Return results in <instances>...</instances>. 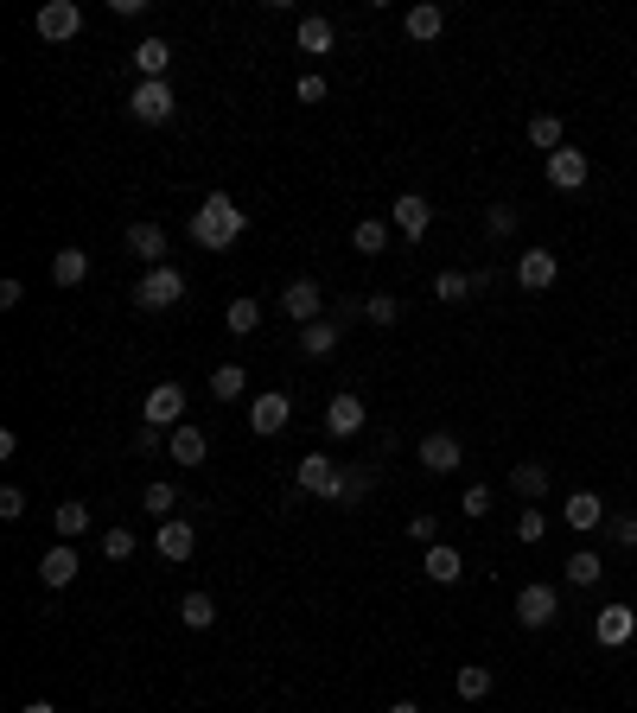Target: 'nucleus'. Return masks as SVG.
<instances>
[{
  "label": "nucleus",
  "instance_id": "f257e3e1",
  "mask_svg": "<svg viewBox=\"0 0 637 713\" xmlns=\"http://www.w3.org/2000/svg\"><path fill=\"white\" fill-rule=\"evenodd\" d=\"M243 230H249V217H243V204L230 198V191H211V198L192 211V242L198 249H230V242H243Z\"/></svg>",
  "mask_w": 637,
  "mask_h": 713
},
{
  "label": "nucleus",
  "instance_id": "f03ea898",
  "mask_svg": "<svg viewBox=\"0 0 637 713\" xmlns=\"http://www.w3.org/2000/svg\"><path fill=\"white\" fill-rule=\"evenodd\" d=\"M185 300V281H179V268H147L141 281H134V306H147V312H166V306H179Z\"/></svg>",
  "mask_w": 637,
  "mask_h": 713
},
{
  "label": "nucleus",
  "instance_id": "7ed1b4c3",
  "mask_svg": "<svg viewBox=\"0 0 637 713\" xmlns=\"http://www.w3.org/2000/svg\"><path fill=\"white\" fill-rule=\"evenodd\" d=\"M561 618V593L555 586H523V593H516V624H523V631H548V624Z\"/></svg>",
  "mask_w": 637,
  "mask_h": 713
},
{
  "label": "nucleus",
  "instance_id": "20e7f679",
  "mask_svg": "<svg viewBox=\"0 0 637 713\" xmlns=\"http://www.w3.org/2000/svg\"><path fill=\"white\" fill-rule=\"evenodd\" d=\"M172 109H179L172 83H134V96H128V115H134V121L160 128V121H172Z\"/></svg>",
  "mask_w": 637,
  "mask_h": 713
},
{
  "label": "nucleus",
  "instance_id": "39448f33",
  "mask_svg": "<svg viewBox=\"0 0 637 713\" xmlns=\"http://www.w3.org/2000/svg\"><path fill=\"white\" fill-rule=\"evenodd\" d=\"M281 312L300 325V332H306V325H319V319H325V293H319V281H306V274H300V281H287Z\"/></svg>",
  "mask_w": 637,
  "mask_h": 713
},
{
  "label": "nucleus",
  "instance_id": "423d86ee",
  "mask_svg": "<svg viewBox=\"0 0 637 713\" xmlns=\"http://www.w3.org/2000/svg\"><path fill=\"white\" fill-rule=\"evenodd\" d=\"M179 414H185V389L179 382H160V389H147V402H141V427H179Z\"/></svg>",
  "mask_w": 637,
  "mask_h": 713
},
{
  "label": "nucleus",
  "instance_id": "0eeeda50",
  "mask_svg": "<svg viewBox=\"0 0 637 713\" xmlns=\"http://www.w3.org/2000/svg\"><path fill=\"white\" fill-rule=\"evenodd\" d=\"M77 26H83V7H77V0H45V7H39V39L64 45V39H77Z\"/></svg>",
  "mask_w": 637,
  "mask_h": 713
},
{
  "label": "nucleus",
  "instance_id": "6e6552de",
  "mask_svg": "<svg viewBox=\"0 0 637 713\" xmlns=\"http://www.w3.org/2000/svg\"><path fill=\"white\" fill-rule=\"evenodd\" d=\"M332 484H338V465L325 459V452H306V459L294 465V491L300 497H332Z\"/></svg>",
  "mask_w": 637,
  "mask_h": 713
},
{
  "label": "nucleus",
  "instance_id": "1a4fd4ad",
  "mask_svg": "<svg viewBox=\"0 0 637 713\" xmlns=\"http://www.w3.org/2000/svg\"><path fill=\"white\" fill-rule=\"evenodd\" d=\"M593 637H599V650H625L637 637V612L631 605H606V612L593 618Z\"/></svg>",
  "mask_w": 637,
  "mask_h": 713
},
{
  "label": "nucleus",
  "instance_id": "9d476101",
  "mask_svg": "<svg viewBox=\"0 0 637 713\" xmlns=\"http://www.w3.org/2000/svg\"><path fill=\"white\" fill-rule=\"evenodd\" d=\"M427 223H434V204H427L421 191H402V198H395V236H402V242H421Z\"/></svg>",
  "mask_w": 637,
  "mask_h": 713
},
{
  "label": "nucleus",
  "instance_id": "9b49d317",
  "mask_svg": "<svg viewBox=\"0 0 637 713\" xmlns=\"http://www.w3.org/2000/svg\"><path fill=\"white\" fill-rule=\"evenodd\" d=\"M587 172H593V160L580 147L548 153V185H555V191H580V185H587Z\"/></svg>",
  "mask_w": 637,
  "mask_h": 713
},
{
  "label": "nucleus",
  "instance_id": "f8f14e48",
  "mask_svg": "<svg viewBox=\"0 0 637 713\" xmlns=\"http://www.w3.org/2000/svg\"><path fill=\"white\" fill-rule=\"evenodd\" d=\"M555 274H561V262L548 249H523V255H516V281H523L529 293H548V287H555Z\"/></svg>",
  "mask_w": 637,
  "mask_h": 713
},
{
  "label": "nucleus",
  "instance_id": "ddd939ff",
  "mask_svg": "<svg viewBox=\"0 0 637 713\" xmlns=\"http://www.w3.org/2000/svg\"><path fill=\"white\" fill-rule=\"evenodd\" d=\"M287 421H294V402H287L281 389H268V395H255V402H249V427L255 433H281Z\"/></svg>",
  "mask_w": 637,
  "mask_h": 713
},
{
  "label": "nucleus",
  "instance_id": "4468645a",
  "mask_svg": "<svg viewBox=\"0 0 637 713\" xmlns=\"http://www.w3.org/2000/svg\"><path fill=\"white\" fill-rule=\"evenodd\" d=\"M77 567H83V554H77L71 542H58V548H45V554H39V580L51 586V593H58V586H71V580H77Z\"/></svg>",
  "mask_w": 637,
  "mask_h": 713
},
{
  "label": "nucleus",
  "instance_id": "2eb2a0df",
  "mask_svg": "<svg viewBox=\"0 0 637 713\" xmlns=\"http://www.w3.org/2000/svg\"><path fill=\"white\" fill-rule=\"evenodd\" d=\"M421 465L446 478V472H459V465H466V446H459L453 433H427V440H421Z\"/></svg>",
  "mask_w": 637,
  "mask_h": 713
},
{
  "label": "nucleus",
  "instance_id": "dca6fc26",
  "mask_svg": "<svg viewBox=\"0 0 637 713\" xmlns=\"http://www.w3.org/2000/svg\"><path fill=\"white\" fill-rule=\"evenodd\" d=\"M370 408L357 402V395H332V408H325V433H338V440H351V433H364Z\"/></svg>",
  "mask_w": 637,
  "mask_h": 713
},
{
  "label": "nucleus",
  "instance_id": "f3484780",
  "mask_svg": "<svg viewBox=\"0 0 637 713\" xmlns=\"http://www.w3.org/2000/svg\"><path fill=\"white\" fill-rule=\"evenodd\" d=\"M421 573H427V580H434V586H453L459 573H466V554H459L453 542H434V548L421 554Z\"/></svg>",
  "mask_w": 637,
  "mask_h": 713
},
{
  "label": "nucleus",
  "instance_id": "a211bd4d",
  "mask_svg": "<svg viewBox=\"0 0 637 713\" xmlns=\"http://www.w3.org/2000/svg\"><path fill=\"white\" fill-rule=\"evenodd\" d=\"M134 71H141V83H166L172 45H166V39H141V45H134Z\"/></svg>",
  "mask_w": 637,
  "mask_h": 713
},
{
  "label": "nucleus",
  "instance_id": "6ab92c4d",
  "mask_svg": "<svg viewBox=\"0 0 637 713\" xmlns=\"http://www.w3.org/2000/svg\"><path fill=\"white\" fill-rule=\"evenodd\" d=\"M192 542H198V529L192 523H160V535H153V548H160V561H192Z\"/></svg>",
  "mask_w": 637,
  "mask_h": 713
},
{
  "label": "nucleus",
  "instance_id": "aec40b11",
  "mask_svg": "<svg viewBox=\"0 0 637 713\" xmlns=\"http://www.w3.org/2000/svg\"><path fill=\"white\" fill-rule=\"evenodd\" d=\"M294 45L306 51V58H325V51L338 45V32H332V20H319V13H306V20L294 26Z\"/></svg>",
  "mask_w": 637,
  "mask_h": 713
},
{
  "label": "nucleus",
  "instance_id": "412c9836",
  "mask_svg": "<svg viewBox=\"0 0 637 713\" xmlns=\"http://www.w3.org/2000/svg\"><path fill=\"white\" fill-rule=\"evenodd\" d=\"M128 255H141L147 268H160V255H166V230H160V223H134V230H128Z\"/></svg>",
  "mask_w": 637,
  "mask_h": 713
},
{
  "label": "nucleus",
  "instance_id": "4be33fe9",
  "mask_svg": "<svg viewBox=\"0 0 637 713\" xmlns=\"http://www.w3.org/2000/svg\"><path fill=\"white\" fill-rule=\"evenodd\" d=\"M166 452H172L179 465H204V452H211V440H204L198 427H172V433H166Z\"/></svg>",
  "mask_w": 637,
  "mask_h": 713
},
{
  "label": "nucleus",
  "instance_id": "5701e85b",
  "mask_svg": "<svg viewBox=\"0 0 637 713\" xmlns=\"http://www.w3.org/2000/svg\"><path fill=\"white\" fill-rule=\"evenodd\" d=\"M338 338H344V325H338V319L306 325V332H300V357H332V351H338Z\"/></svg>",
  "mask_w": 637,
  "mask_h": 713
},
{
  "label": "nucleus",
  "instance_id": "b1692460",
  "mask_svg": "<svg viewBox=\"0 0 637 713\" xmlns=\"http://www.w3.org/2000/svg\"><path fill=\"white\" fill-rule=\"evenodd\" d=\"M51 281H58V287H83V281H90V255H83V249H58V255H51Z\"/></svg>",
  "mask_w": 637,
  "mask_h": 713
},
{
  "label": "nucleus",
  "instance_id": "393cba45",
  "mask_svg": "<svg viewBox=\"0 0 637 713\" xmlns=\"http://www.w3.org/2000/svg\"><path fill=\"white\" fill-rule=\"evenodd\" d=\"M561 516H567L574 529H599V523H606V503H599V491H574Z\"/></svg>",
  "mask_w": 637,
  "mask_h": 713
},
{
  "label": "nucleus",
  "instance_id": "a878e982",
  "mask_svg": "<svg viewBox=\"0 0 637 713\" xmlns=\"http://www.w3.org/2000/svg\"><path fill=\"white\" fill-rule=\"evenodd\" d=\"M408 39H440L446 32V7H434V0H421V7H408Z\"/></svg>",
  "mask_w": 637,
  "mask_h": 713
},
{
  "label": "nucleus",
  "instance_id": "bb28decb",
  "mask_svg": "<svg viewBox=\"0 0 637 713\" xmlns=\"http://www.w3.org/2000/svg\"><path fill=\"white\" fill-rule=\"evenodd\" d=\"M510 491H516V497H529V503L548 497V465H542V459H523V465L510 472Z\"/></svg>",
  "mask_w": 637,
  "mask_h": 713
},
{
  "label": "nucleus",
  "instance_id": "cd10ccee",
  "mask_svg": "<svg viewBox=\"0 0 637 713\" xmlns=\"http://www.w3.org/2000/svg\"><path fill=\"white\" fill-rule=\"evenodd\" d=\"M453 688H459V701H485V694L497 688V675H491L485 663H466V669L453 675Z\"/></svg>",
  "mask_w": 637,
  "mask_h": 713
},
{
  "label": "nucleus",
  "instance_id": "c85d7f7f",
  "mask_svg": "<svg viewBox=\"0 0 637 713\" xmlns=\"http://www.w3.org/2000/svg\"><path fill=\"white\" fill-rule=\"evenodd\" d=\"M223 325H230L236 338H249L255 325H262V300H249V293H243V300H230V306H223Z\"/></svg>",
  "mask_w": 637,
  "mask_h": 713
},
{
  "label": "nucleus",
  "instance_id": "c756f323",
  "mask_svg": "<svg viewBox=\"0 0 637 713\" xmlns=\"http://www.w3.org/2000/svg\"><path fill=\"white\" fill-rule=\"evenodd\" d=\"M243 389H249L243 363H217V370H211V395H217V402H236Z\"/></svg>",
  "mask_w": 637,
  "mask_h": 713
},
{
  "label": "nucleus",
  "instance_id": "7c9ffc66",
  "mask_svg": "<svg viewBox=\"0 0 637 713\" xmlns=\"http://www.w3.org/2000/svg\"><path fill=\"white\" fill-rule=\"evenodd\" d=\"M434 293H440V306H466L472 300V274L446 268V274H434Z\"/></svg>",
  "mask_w": 637,
  "mask_h": 713
},
{
  "label": "nucleus",
  "instance_id": "2f4dec72",
  "mask_svg": "<svg viewBox=\"0 0 637 713\" xmlns=\"http://www.w3.org/2000/svg\"><path fill=\"white\" fill-rule=\"evenodd\" d=\"M599 573H606V561H599L593 548H574V554H567V580H574V586H599Z\"/></svg>",
  "mask_w": 637,
  "mask_h": 713
},
{
  "label": "nucleus",
  "instance_id": "473e14b6",
  "mask_svg": "<svg viewBox=\"0 0 637 713\" xmlns=\"http://www.w3.org/2000/svg\"><path fill=\"white\" fill-rule=\"evenodd\" d=\"M179 618H185V631H211V624H217V605H211V593H185Z\"/></svg>",
  "mask_w": 637,
  "mask_h": 713
},
{
  "label": "nucleus",
  "instance_id": "72a5a7b5",
  "mask_svg": "<svg viewBox=\"0 0 637 713\" xmlns=\"http://www.w3.org/2000/svg\"><path fill=\"white\" fill-rule=\"evenodd\" d=\"M351 249H357V255H383V249H389V223L364 217V223L351 230Z\"/></svg>",
  "mask_w": 637,
  "mask_h": 713
},
{
  "label": "nucleus",
  "instance_id": "f704fd0d",
  "mask_svg": "<svg viewBox=\"0 0 637 713\" xmlns=\"http://www.w3.org/2000/svg\"><path fill=\"white\" fill-rule=\"evenodd\" d=\"M529 141H536L542 153H561V147H567V128H561V115H536V121H529Z\"/></svg>",
  "mask_w": 637,
  "mask_h": 713
},
{
  "label": "nucleus",
  "instance_id": "c9c22d12",
  "mask_svg": "<svg viewBox=\"0 0 637 713\" xmlns=\"http://www.w3.org/2000/svg\"><path fill=\"white\" fill-rule=\"evenodd\" d=\"M51 523H58V535H64V542H77V535L83 529H90V503H58V516H51Z\"/></svg>",
  "mask_w": 637,
  "mask_h": 713
},
{
  "label": "nucleus",
  "instance_id": "e433bc0d",
  "mask_svg": "<svg viewBox=\"0 0 637 713\" xmlns=\"http://www.w3.org/2000/svg\"><path fill=\"white\" fill-rule=\"evenodd\" d=\"M370 472H364V465H357V472H338V484H332V503H357V497H370Z\"/></svg>",
  "mask_w": 637,
  "mask_h": 713
},
{
  "label": "nucleus",
  "instance_id": "4c0bfd02",
  "mask_svg": "<svg viewBox=\"0 0 637 713\" xmlns=\"http://www.w3.org/2000/svg\"><path fill=\"white\" fill-rule=\"evenodd\" d=\"M141 503H147V516H160V523H172V510H179V491H172V484H147V491H141Z\"/></svg>",
  "mask_w": 637,
  "mask_h": 713
},
{
  "label": "nucleus",
  "instance_id": "58836bf2",
  "mask_svg": "<svg viewBox=\"0 0 637 713\" xmlns=\"http://www.w3.org/2000/svg\"><path fill=\"white\" fill-rule=\"evenodd\" d=\"M364 319H370V325H395V319H402V300H395V293H370V300H364Z\"/></svg>",
  "mask_w": 637,
  "mask_h": 713
},
{
  "label": "nucleus",
  "instance_id": "ea45409f",
  "mask_svg": "<svg viewBox=\"0 0 637 713\" xmlns=\"http://www.w3.org/2000/svg\"><path fill=\"white\" fill-rule=\"evenodd\" d=\"M485 230H491L497 242L516 236V204H491V211H485Z\"/></svg>",
  "mask_w": 637,
  "mask_h": 713
},
{
  "label": "nucleus",
  "instance_id": "a19ab883",
  "mask_svg": "<svg viewBox=\"0 0 637 713\" xmlns=\"http://www.w3.org/2000/svg\"><path fill=\"white\" fill-rule=\"evenodd\" d=\"M459 516H472V523H478V516H491V484H472V491L459 497Z\"/></svg>",
  "mask_w": 637,
  "mask_h": 713
},
{
  "label": "nucleus",
  "instance_id": "79ce46f5",
  "mask_svg": "<svg viewBox=\"0 0 637 713\" xmlns=\"http://www.w3.org/2000/svg\"><path fill=\"white\" fill-rule=\"evenodd\" d=\"M542 535H548V516H542V510H523V516H516V542H542Z\"/></svg>",
  "mask_w": 637,
  "mask_h": 713
},
{
  "label": "nucleus",
  "instance_id": "37998d69",
  "mask_svg": "<svg viewBox=\"0 0 637 713\" xmlns=\"http://www.w3.org/2000/svg\"><path fill=\"white\" fill-rule=\"evenodd\" d=\"M128 554H134V535H128V529H109V535H102V561H128Z\"/></svg>",
  "mask_w": 637,
  "mask_h": 713
},
{
  "label": "nucleus",
  "instance_id": "c03bdc74",
  "mask_svg": "<svg viewBox=\"0 0 637 713\" xmlns=\"http://www.w3.org/2000/svg\"><path fill=\"white\" fill-rule=\"evenodd\" d=\"M408 535L434 548V535H440V516H434V510H415V516H408Z\"/></svg>",
  "mask_w": 637,
  "mask_h": 713
},
{
  "label": "nucleus",
  "instance_id": "a18cd8bd",
  "mask_svg": "<svg viewBox=\"0 0 637 713\" xmlns=\"http://www.w3.org/2000/svg\"><path fill=\"white\" fill-rule=\"evenodd\" d=\"M20 516H26V491L7 484V491H0V523H20Z\"/></svg>",
  "mask_w": 637,
  "mask_h": 713
},
{
  "label": "nucleus",
  "instance_id": "49530a36",
  "mask_svg": "<svg viewBox=\"0 0 637 713\" xmlns=\"http://www.w3.org/2000/svg\"><path fill=\"white\" fill-rule=\"evenodd\" d=\"M606 535L618 548H637V516H606Z\"/></svg>",
  "mask_w": 637,
  "mask_h": 713
},
{
  "label": "nucleus",
  "instance_id": "de8ad7c7",
  "mask_svg": "<svg viewBox=\"0 0 637 713\" xmlns=\"http://www.w3.org/2000/svg\"><path fill=\"white\" fill-rule=\"evenodd\" d=\"M294 96H300V102H325V77H300Z\"/></svg>",
  "mask_w": 637,
  "mask_h": 713
},
{
  "label": "nucleus",
  "instance_id": "09e8293b",
  "mask_svg": "<svg viewBox=\"0 0 637 713\" xmlns=\"http://www.w3.org/2000/svg\"><path fill=\"white\" fill-rule=\"evenodd\" d=\"M20 713H58V707H51V701H26Z\"/></svg>",
  "mask_w": 637,
  "mask_h": 713
},
{
  "label": "nucleus",
  "instance_id": "8fccbe9b",
  "mask_svg": "<svg viewBox=\"0 0 637 713\" xmlns=\"http://www.w3.org/2000/svg\"><path fill=\"white\" fill-rule=\"evenodd\" d=\"M389 713H421V707H415V701H395V707H389Z\"/></svg>",
  "mask_w": 637,
  "mask_h": 713
}]
</instances>
